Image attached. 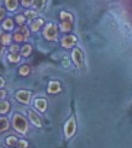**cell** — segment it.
Masks as SVG:
<instances>
[{"instance_id": "6da1fadb", "label": "cell", "mask_w": 132, "mask_h": 148, "mask_svg": "<svg viewBox=\"0 0 132 148\" xmlns=\"http://www.w3.org/2000/svg\"><path fill=\"white\" fill-rule=\"evenodd\" d=\"M13 127L21 134H26L28 130V123L26 121V118H23L21 114L17 113L13 116Z\"/></svg>"}, {"instance_id": "7a4b0ae2", "label": "cell", "mask_w": 132, "mask_h": 148, "mask_svg": "<svg viewBox=\"0 0 132 148\" xmlns=\"http://www.w3.org/2000/svg\"><path fill=\"white\" fill-rule=\"evenodd\" d=\"M75 129H76V127H75V118L70 117L68 119V122L65 123V127H64V134H65V136H67V137L73 136V135H74V132H75Z\"/></svg>"}, {"instance_id": "3957f363", "label": "cell", "mask_w": 132, "mask_h": 148, "mask_svg": "<svg viewBox=\"0 0 132 148\" xmlns=\"http://www.w3.org/2000/svg\"><path fill=\"white\" fill-rule=\"evenodd\" d=\"M44 36L47 39V40H56L57 38V28L55 24H47L45 30H44Z\"/></svg>"}, {"instance_id": "277c9868", "label": "cell", "mask_w": 132, "mask_h": 148, "mask_svg": "<svg viewBox=\"0 0 132 148\" xmlns=\"http://www.w3.org/2000/svg\"><path fill=\"white\" fill-rule=\"evenodd\" d=\"M16 98L18 101L23 102V103H28L29 100H31V93L27 90H19L16 93Z\"/></svg>"}, {"instance_id": "5b68a950", "label": "cell", "mask_w": 132, "mask_h": 148, "mask_svg": "<svg viewBox=\"0 0 132 148\" xmlns=\"http://www.w3.org/2000/svg\"><path fill=\"white\" fill-rule=\"evenodd\" d=\"M72 58H73V62H74L78 66L83 65V53H81V51H80L79 48H75L74 51H73Z\"/></svg>"}, {"instance_id": "8992f818", "label": "cell", "mask_w": 132, "mask_h": 148, "mask_svg": "<svg viewBox=\"0 0 132 148\" xmlns=\"http://www.w3.org/2000/svg\"><path fill=\"white\" fill-rule=\"evenodd\" d=\"M76 42V38L74 35H70V36H65L62 40V46L64 48H70L72 46H74V43Z\"/></svg>"}, {"instance_id": "52a82bcc", "label": "cell", "mask_w": 132, "mask_h": 148, "mask_svg": "<svg viewBox=\"0 0 132 148\" xmlns=\"http://www.w3.org/2000/svg\"><path fill=\"white\" fill-rule=\"evenodd\" d=\"M28 114H29V119H31V122H32V123L35 125V127L40 128V127H41V121H40L39 116L36 114V113L34 112V111H29Z\"/></svg>"}, {"instance_id": "ba28073f", "label": "cell", "mask_w": 132, "mask_h": 148, "mask_svg": "<svg viewBox=\"0 0 132 148\" xmlns=\"http://www.w3.org/2000/svg\"><path fill=\"white\" fill-rule=\"evenodd\" d=\"M34 106L38 108L39 111L44 112V111L46 110V107H47V102H46L45 99H35L34 100Z\"/></svg>"}, {"instance_id": "9c48e42d", "label": "cell", "mask_w": 132, "mask_h": 148, "mask_svg": "<svg viewBox=\"0 0 132 148\" xmlns=\"http://www.w3.org/2000/svg\"><path fill=\"white\" fill-rule=\"evenodd\" d=\"M60 90H61L60 82H57V81H52V82H50V84H49V93L55 94V93H58Z\"/></svg>"}, {"instance_id": "30bf717a", "label": "cell", "mask_w": 132, "mask_h": 148, "mask_svg": "<svg viewBox=\"0 0 132 148\" xmlns=\"http://www.w3.org/2000/svg\"><path fill=\"white\" fill-rule=\"evenodd\" d=\"M5 4H6L7 10H10V11H15V10L17 9L18 1H17V0H5Z\"/></svg>"}, {"instance_id": "8fae6325", "label": "cell", "mask_w": 132, "mask_h": 148, "mask_svg": "<svg viewBox=\"0 0 132 148\" xmlns=\"http://www.w3.org/2000/svg\"><path fill=\"white\" fill-rule=\"evenodd\" d=\"M7 129H9V121H7V118L1 117L0 118V132H3Z\"/></svg>"}, {"instance_id": "7c38bea8", "label": "cell", "mask_w": 132, "mask_h": 148, "mask_svg": "<svg viewBox=\"0 0 132 148\" xmlns=\"http://www.w3.org/2000/svg\"><path fill=\"white\" fill-rule=\"evenodd\" d=\"M42 23H44V21H42V19H35L34 22H32V23H31V28H32V30H33V32L39 30L40 27L42 25Z\"/></svg>"}, {"instance_id": "4fadbf2b", "label": "cell", "mask_w": 132, "mask_h": 148, "mask_svg": "<svg viewBox=\"0 0 132 148\" xmlns=\"http://www.w3.org/2000/svg\"><path fill=\"white\" fill-rule=\"evenodd\" d=\"M10 108V103L7 101H0V113H6Z\"/></svg>"}, {"instance_id": "5bb4252c", "label": "cell", "mask_w": 132, "mask_h": 148, "mask_svg": "<svg viewBox=\"0 0 132 148\" xmlns=\"http://www.w3.org/2000/svg\"><path fill=\"white\" fill-rule=\"evenodd\" d=\"M70 29H72V22L63 21L61 23V30L62 32H70Z\"/></svg>"}, {"instance_id": "9a60e30c", "label": "cell", "mask_w": 132, "mask_h": 148, "mask_svg": "<svg viewBox=\"0 0 132 148\" xmlns=\"http://www.w3.org/2000/svg\"><path fill=\"white\" fill-rule=\"evenodd\" d=\"M10 40H11V36L9 34H1V36H0V41H1V45L3 46L9 45Z\"/></svg>"}, {"instance_id": "2e32d148", "label": "cell", "mask_w": 132, "mask_h": 148, "mask_svg": "<svg viewBox=\"0 0 132 148\" xmlns=\"http://www.w3.org/2000/svg\"><path fill=\"white\" fill-rule=\"evenodd\" d=\"M34 9L35 10H41L44 6H45V0H34L33 1Z\"/></svg>"}, {"instance_id": "e0dca14e", "label": "cell", "mask_w": 132, "mask_h": 148, "mask_svg": "<svg viewBox=\"0 0 132 148\" xmlns=\"http://www.w3.org/2000/svg\"><path fill=\"white\" fill-rule=\"evenodd\" d=\"M3 27H4V29H6V30H11V29L13 28V22H12V19L11 18H7L4 23H3Z\"/></svg>"}, {"instance_id": "ac0fdd59", "label": "cell", "mask_w": 132, "mask_h": 148, "mask_svg": "<svg viewBox=\"0 0 132 148\" xmlns=\"http://www.w3.org/2000/svg\"><path fill=\"white\" fill-rule=\"evenodd\" d=\"M31 52H32V46H29V45L23 46V47H22V49H21L22 56H24V57H28L29 54H31Z\"/></svg>"}, {"instance_id": "d6986e66", "label": "cell", "mask_w": 132, "mask_h": 148, "mask_svg": "<svg viewBox=\"0 0 132 148\" xmlns=\"http://www.w3.org/2000/svg\"><path fill=\"white\" fill-rule=\"evenodd\" d=\"M61 18L63 19V21H67V22H72L73 21V17H72V14L70 13H68V12H61Z\"/></svg>"}, {"instance_id": "ffe728a7", "label": "cell", "mask_w": 132, "mask_h": 148, "mask_svg": "<svg viewBox=\"0 0 132 148\" xmlns=\"http://www.w3.org/2000/svg\"><path fill=\"white\" fill-rule=\"evenodd\" d=\"M9 59H10V62H12V63H18L21 58H19V56L17 53H11L9 56Z\"/></svg>"}, {"instance_id": "44dd1931", "label": "cell", "mask_w": 132, "mask_h": 148, "mask_svg": "<svg viewBox=\"0 0 132 148\" xmlns=\"http://www.w3.org/2000/svg\"><path fill=\"white\" fill-rule=\"evenodd\" d=\"M19 73H21L22 76H27L28 73H29V66H27V65L21 66V69H19Z\"/></svg>"}, {"instance_id": "7402d4cb", "label": "cell", "mask_w": 132, "mask_h": 148, "mask_svg": "<svg viewBox=\"0 0 132 148\" xmlns=\"http://www.w3.org/2000/svg\"><path fill=\"white\" fill-rule=\"evenodd\" d=\"M6 143L9 145V146H15V145L17 143V138L15 137V136H10V137H7Z\"/></svg>"}, {"instance_id": "603a6c76", "label": "cell", "mask_w": 132, "mask_h": 148, "mask_svg": "<svg viewBox=\"0 0 132 148\" xmlns=\"http://www.w3.org/2000/svg\"><path fill=\"white\" fill-rule=\"evenodd\" d=\"M24 21H26V17H24V16H22V14H18V16L16 17V22H17L18 24H21V25L24 23Z\"/></svg>"}, {"instance_id": "cb8c5ba5", "label": "cell", "mask_w": 132, "mask_h": 148, "mask_svg": "<svg viewBox=\"0 0 132 148\" xmlns=\"http://www.w3.org/2000/svg\"><path fill=\"white\" fill-rule=\"evenodd\" d=\"M13 38H15V40H16L17 42H19V41H23V40H24V36L22 35L21 33H16V34H15Z\"/></svg>"}, {"instance_id": "d4e9b609", "label": "cell", "mask_w": 132, "mask_h": 148, "mask_svg": "<svg viewBox=\"0 0 132 148\" xmlns=\"http://www.w3.org/2000/svg\"><path fill=\"white\" fill-rule=\"evenodd\" d=\"M21 34L24 36V39H27L28 36H29V32H28V29H27L26 27H22V28H21Z\"/></svg>"}, {"instance_id": "484cf974", "label": "cell", "mask_w": 132, "mask_h": 148, "mask_svg": "<svg viewBox=\"0 0 132 148\" xmlns=\"http://www.w3.org/2000/svg\"><path fill=\"white\" fill-rule=\"evenodd\" d=\"M26 17L29 18V19H32L35 17V11H27L26 12Z\"/></svg>"}, {"instance_id": "4316f807", "label": "cell", "mask_w": 132, "mask_h": 148, "mask_svg": "<svg viewBox=\"0 0 132 148\" xmlns=\"http://www.w3.org/2000/svg\"><path fill=\"white\" fill-rule=\"evenodd\" d=\"M17 143H18V146H19L21 148H27V147H28V142L24 141V140H21V141H18Z\"/></svg>"}, {"instance_id": "83f0119b", "label": "cell", "mask_w": 132, "mask_h": 148, "mask_svg": "<svg viewBox=\"0 0 132 148\" xmlns=\"http://www.w3.org/2000/svg\"><path fill=\"white\" fill-rule=\"evenodd\" d=\"M33 1H34V0H22V5L28 7V6H31L33 4Z\"/></svg>"}, {"instance_id": "f1b7e54d", "label": "cell", "mask_w": 132, "mask_h": 148, "mask_svg": "<svg viewBox=\"0 0 132 148\" xmlns=\"http://www.w3.org/2000/svg\"><path fill=\"white\" fill-rule=\"evenodd\" d=\"M10 52H11V53H17V52H18V46H17V45H13V46H11Z\"/></svg>"}, {"instance_id": "f546056e", "label": "cell", "mask_w": 132, "mask_h": 148, "mask_svg": "<svg viewBox=\"0 0 132 148\" xmlns=\"http://www.w3.org/2000/svg\"><path fill=\"white\" fill-rule=\"evenodd\" d=\"M4 16H5V11L1 9V7H0V19H3Z\"/></svg>"}, {"instance_id": "4dcf8cb0", "label": "cell", "mask_w": 132, "mask_h": 148, "mask_svg": "<svg viewBox=\"0 0 132 148\" xmlns=\"http://www.w3.org/2000/svg\"><path fill=\"white\" fill-rule=\"evenodd\" d=\"M6 95V92L5 90H0V99H4Z\"/></svg>"}, {"instance_id": "1f68e13d", "label": "cell", "mask_w": 132, "mask_h": 148, "mask_svg": "<svg viewBox=\"0 0 132 148\" xmlns=\"http://www.w3.org/2000/svg\"><path fill=\"white\" fill-rule=\"evenodd\" d=\"M4 84H5V81H4V78H3V77H0V88H1Z\"/></svg>"}, {"instance_id": "d6a6232c", "label": "cell", "mask_w": 132, "mask_h": 148, "mask_svg": "<svg viewBox=\"0 0 132 148\" xmlns=\"http://www.w3.org/2000/svg\"><path fill=\"white\" fill-rule=\"evenodd\" d=\"M63 66L68 68V66H69V62H68V60H63Z\"/></svg>"}, {"instance_id": "836d02e7", "label": "cell", "mask_w": 132, "mask_h": 148, "mask_svg": "<svg viewBox=\"0 0 132 148\" xmlns=\"http://www.w3.org/2000/svg\"><path fill=\"white\" fill-rule=\"evenodd\" d=\"M0 36H1V34H0ZM3 45H1V41H0V47H1ZM0 49H1V48H0Z\"/></svg>"}]
</instances>
